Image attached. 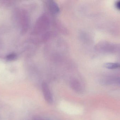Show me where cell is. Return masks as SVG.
Segmentation results:
<instances>
[{
	"label": "cell",
	"instance_id": "1",
	"mask_svg": "<svg viewBox=\"0 0 120 120\" xmlns=\"http://www.w3.org/2000/svg\"><path fill=\"white\" fill-rule=\"evenodd\" d=\"M42 92L45 101L49 104L53 102V97L48 85L46 82H43L41 85Z\"/></svg>",
	"mask_w": 120,
	"mask_h": 120
},
{
	"label": "cell",
	"instance_id": "2",
	"mask_svg": "<svg viewBox=\"0 0 120 120\" xmlns=\"http://www.w3.org/2000/svg\"><path fill=\"white\" fill-rule=\"evenodd\" d=\"M71 88L77 93H80L82 91V87L81 84L77 80L73 79L70 82Z\"/></svg>",
	"mask_w": 120,
	"mask_h": 120
},
{
	"label": "cell",
	"instance_id": "3",
	"mask_svg": "<svg viewBox=\"0 0 120 120\" xmlns=\"http://www.w3.org/2000/svg\"><path fill=\"white\" fill-rule=\"evenodd\" d=\"M48 4L49 8L52 13L56 14L58 12L59 8L56 4L53 1H49Z\"/></svg>",
	"mask_w": 120,
	"mask_h": 120
},
{
	"label": "cell",
	"instance_id": "4",
	"mask_svg": "<svg viewBox=\"0 0 120 120\" xmlns=\"http://www.w3.org/2000/svg\"><path fill=\"white\" fill-rule=\"evenodd\" d=\"M104 66L106 68L110 70H114L120 68V63H106L104 64Z\"/></svg>",
	"mask_w": 120,
	"mask_h": 120
},
{
	"label": "cell",
	"instance_id": "5",
	"mask_svg": "<svg viewBox=\"0 0 120 120\" xmlns=\"http://www.w3.org/2000/svg\"><path fill=\"white\" fill-rule=\"evenodd\" d=\"M116 6L118 10H120V0L117 1L116 4Z\"/></svg>",
	"mask_w": 120,
	"mask_h": 120
},
{
	"label": "cell",
	"instance_id": "6",
	"mask_svg": "<svg viewBox=\"0 0 120 120\" xmlns=\"http://www.w3.org/2000/svg\"><path fill=\"white\" fill-rule=\"evenodd\" d=\"M33 120H45L42 118L38 117H35L33 118Z\"/></svg>",
	"mask_w": 120,
	"mask_h": 120
}]
</instances>
